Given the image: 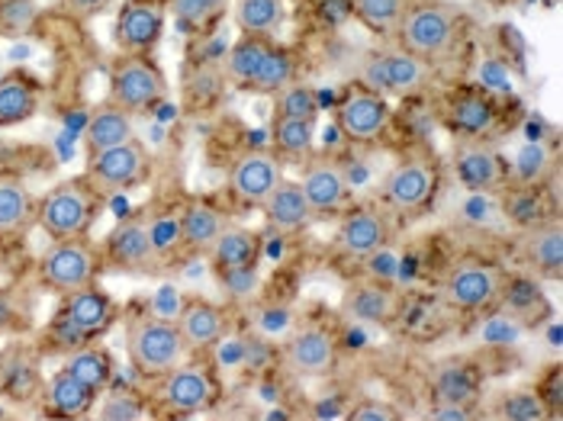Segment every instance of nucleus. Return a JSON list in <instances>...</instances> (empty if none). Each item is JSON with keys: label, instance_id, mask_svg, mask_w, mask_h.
<instances>
[{"label": "nucleus", "instance_id": "nucleus-32", "mask_svg": "<svg viewBox=\"0 0 563 421\" xmlns=\"http://www.w3.org/2000/svg\"><path fill=\"white\" fill-rule=\"evenodd\" d=\"M65 370L68 374H75V377L87 383L97 396L103 392V389H110V383H113V357L107 354V351H100V347H78V351H71L68 354V361H65Z\"/></svg>", "mask_w": 563, "mask_h": 421}, {"label": "nucleus", "instance_id": "nucleus-52", "mask_svg": "<svg viewBox=\"0 0 563 421\" xmlns=\"http://www.w3.org/2000/svg\"><path fill=\"white\" fill-rule=\"evenodd\" d=\"M312 416H316V419H342V416H345V402H342V399H332V402H319Z\"/></svg>", "mask_w": 563, "mask_h": 421}, {"label": "nucleus", "instance_id": "nucleus-6", "mask_svg": "<svg viewBox=\"0 0 563 421\" xmlns=\"http://www.w3.org/2000/svg\"><path fill=\"white\" fill-rule=\"evenodd\" d=\"M145 170H148V148L139 139L103 148L87 158V180L93 184V190H130L132 184L145 177Z\"/></svg>", "mask_w": 563, "mask_h": 421}, {"label": "nucleus", "instance_id": "nucleus-11", "mask_svg": "<svg viewBox=\"0 0 563 421\" xmlns=\"http://www.w3.org/2000/svg\"><path fill=\"white\" fill-rule=\"evenodd\" d=\"M103 254H107L110 267L126 270V274H142L155 264L158 242L152 239V232L139 219H126V222L110 229V235L103 242Z\"/></svg>", "mask_w": 563, "mask_h": 421}, {"label": "nucleus", "instance_id": "nucleus-38", "mask_svg": "<svg viewBox=\"0 0 563 421\" xmlns=\"http://www.w3.org/2000/svg\"><path fill=\"white\" fill-rule=\"evenodd\" d=\"M271 139H274V148H277V152L300 158V155H306V152L312 148V139H316V120L274 117Z\"/></svg>", "mask_w": 563, "mask_h": 421}, {"label": "nucleus", "instance_id": "nucleus-17", "mask_svg": "<svg viewBox=\"0 0 563 421\" xmlns=\"http://www.w3.org/2000/svg\"><path fill=\"white\" fill-rule=\"evenodd\" d=\"M521 261L541 280H561L563 274V232L558 222H538L521 239Z\"/></svg>", "mask_w": 563, "mask_h": 421}, {"label": "nucleus", "instance_id": "nucleus-40", "mask_svg": "<svg viewBox=\"0 0 563 421\" xmlns=\"http://www.w3.org/2000/svg\"><path fill=\"white\" fill-rule=\"evenodd\" d=\"M496 416L503 421H544L548 409H544V402H541V396L534 389H516V392H506L499 399Z\"/></svg>", "mask_w": 563, "mask_h": 421}, {"label": "nucleus", "instance_id": "nucleus-37", "mask_svg": "<svg viewBox=\"0 0 563 421\" xmlns=\"http://www.w3.org/2000/svg\"><path fill=\"white\" fill-rule=\"evenodd\" d=\"M36 212L33 193L16 180H0V232H16Z\"/></svg>", "mask_w": 563, "mask_h": 421}, {"label": "nucleus", "instance_id": "nucleus-24", "mask_svg": "<svg viewBox=\"0 0 563 421\" xmlns=\"http://www.w3.org/2000/svg\"><path fill=\"white\" fill-rule=\"evenodd\" d=\"M342 312L361 325H384L396 315V296L380 284H354L342 299Z\"/></svg>", "mask_w": 563, "mask_h": 421}, {"label": "nucleus", "instance_id": "nucleus-9", "mask_svg": "<svg viewBox=\"0 0 563 421\" xmlns=\"http://www.w3.org/2000/svg\"><path fill=\"white\" fill-rule=\"evenodd\" d=\"M499 287H503V274L489 264H461L448 274L441 296L451 309L461 312H477L483 306L499 299Z\"/></svg>", "mask_w": 563, "mask_h": 421}, {"label": "nucleus", "instance_id": "nucleus-28", "mask_svg": "<svg viewBox=\"0 0 563 421\" xmlns=\"http://www.w3.org/2000/svg\"><path fill=\"white\" fill-rule=\"evenodd\" d=\"M130 139H135L132 113L120 110V107H113V103H107V107H100V110L90 117V123H87L85 129L87 158H90V155H97V152H103V148L123 145V142H130Z\"/></svg>", "mask_w": 563, "mask_h": 421}, {"label": "nucleus", "instance_id": "nucleus-26", "mask_svg": "<svg viewBox=\"0 0 563 421\" xmlns=\"http://www.w3.org/2000/svg\"><path fill=\"white\" fill-rule=\"evenodd\" d=\"M306 200L312 212H335L342 210L347 203V177L342 168H332V165H316V168L306 170V177L300 180Z\"/></svg>", "mask_w": 563, "mask_h": 421}, {"label": "nucleus", "instance_id": "nucleus-21", "mask_svg": "<svg viewBox=\"0 0 563 421\" xmlns=\"http://www.w3.org/2000/svg\"><path fill=\"white\" fill-rule=\"evenodd\" d=\"M384 197L393 203V210L412 212L419 210L432 197V170L422 162L396 165L384 180Z\"/></svg>", "mask_w": 563, "mask_h": 421}, {"label": "nucleus", "instance_id": "nucleus-14", "mask_svg": "<svg viewBox=\"0 0 563 421\" xmlns=\"http://www.w3.org/2000/svg\"><path fill=\"white\" fill-rule=\"evenodd\" d=\"M284 180V170L277 165L274 155H264V152H252V155H242L235 162V168L229 174V184H232V193L242 200V203H252L261 207L264 197Z\"/></svg>", "mask_w": 563, "mask_h": 421}, {"label": "nucleus", "instance_id": "nucleus-34", "mask_svg": "<svg viewBox=\"0 0 563 421\" xmlns=\"http://www.w3.org/2000/svg\"><path fill=\"white\" fill-rule=\"evenodd\" d=\"M297 81V55L290 48H271V55L261 62V68L255 71V78L249 81V90L255 93H280L284 87H290Z\"/></svg>", "mask_w": 563, "mask_h": 421}, {"label": "nucleus", "instance_id": "nucleus-51", "mask_svg": "<svg viewBox=\"0 0 563 421\" xmlns=\"http://www.w3.org/2000/svg\"><path fill=\"white\" fill-rule=\"evenodd\" d=\"M432 419H438V421H471V419H474V412H471V406H454V402H434Z\"/></svg>", "mask_w": 563, "mask_h": 421}, {"label": "nucleus", "instance_id": "nucleus-33", "mask_svg": "<svg viewBox=\"0 0 563 421\" xmlns=\"http://www.w3.org/2000/svg\"><path fill=\"white\" fill-rule=\"evenodd\" d=\"M271 40L267 36H242L239 43L229 48L225 55V78H232L235 85H249L261 68V62L271 55Z\"/></svg>", "mask_w": 563, "mask_h": 421}, {"label": "nucleus", "instance_id": "nucleus-18", "mask_svg": "<svg viewBox=\"0 0 563 421\" xmlns=\"http://www.w3.org/2000/svg\"><path fill=\"white\" fill-rule=\"evenodd\" d=\"M43 399L45 412L58 416V419H85L97 406V392L75 374H68L65 367L58 374H52V379H45Z\"/></svg>", "mask_w": 563, "mask_h": 421}, {"label": "nucleus", "instance_id": "nucleus-49", "mask_svg": "<svg viewBox=\"0 0 563 421\" xmlns=\"http://www.w3.org/2000/svg\"><path fill=\"white\" fill-rule=\"evenodd\" d=\"M113 0H62V7L71 13V16H81V20H90V16H100L103 10H110Z\"/></svg>", "mask_w": 563, "mask_h": 421}, {"label": "nucleus", "instance_id": "nucleus-5", "mask_svg": "<svg viewBox=\"0 0 563 421\" xmlns=\"http://www.w3.org/2000/svg\"><path fill=\"white\" fill-rule=\"evenodd\" d=\"M396 33H399L402 52H409L416 58H432V55L448 52L454 43L457 10L448 3H419L412 10H406Z\"/></svg>", "mask_w": 563, "mask_h": 421}, {"label": "nucleus", "instance_id": "nucleus-42", "mask_svg": "<svg viewBox=\"0 0 563 421\" xmlns=\"http://www.w3.org/2000/svg\"><path fill=\"white\" fill-rule=\"evenodd\" d=\"M40 3L36 0H0V33L23 36L36 23Z\"/></svg>", "mask_w": 563, "mask_h": 421}, {"label": "nucleus", "instance_id": "nucleus-29", "mask_svg": "<svg viewBox=\"0 0 563 421\" xmlns=\"http://www.w3.org/2000/svg\"><path fill=\"white\" fill-rule=\"evenodd\" d=\"M434 402H454V406H471L479 399V374L477 367L451 361L434 370L432 379Z\"/></svg>", "mask_w": 563, "mask_h": 421}, {"label": "nucleus", "instance_id": "nucleus-15", "mask_svg": "<svg viewBox=\"0 0 563 421\" xmlns=\"http://www.w3.org/2000/svg\"><path fill=\"white\" fill-rule=\"evenodd\" d=\"M387 239H390V225L377 210L361 207V210L347 212L345 219L339 222V248L347 257L364 261V257L380 252L387 245Z\"/></svg>", "mask_w": 563, "mask_h": 421}, {"label": "nucleus", "instance_id": "nucleus-25", "mask_svg": "<svg viewBox=\"0 0 563 421\" xmlns=\"http://www.w3.org/2000/svg\"><path fill=\"white\" fill-rule=\"evenodd\" d=\"M454 174H457V180H461L464 190L486 193V190H493V187H499L506 180V165L489 148H467V152L457 155Z\"/></svg>", "mask_w": 563, "mask_h": 421}, {"label": "nucleus", "instance_id": "nucleus-8", "mask_svg": "<svg viewBox=\"0 0 563 421\" xmlns=\"http://www.w3.org/2000/svg\"><path fill=\"white\" fill-rule=\"evenodd\" d=\"M165 7L155 0H130L120 7L113 36L126 55H145L165 36Z\"/></svg>", "mask_w": 563, "mask_h": 421}, {"label": "nucleus", "instance_id": "nucleus-16", "mask_svg": "<svg viewBox=\"0 0 563 421\" xmlns=\"http://www.w3.org/2000/svg\"><path fill=\"white\" fill-rule=\"evenodd\" d=\"M43 370L33 354L23 347H10L0 354V392L10 402H33L43 396Z\"/></svg>", "mask_w": 563, "mask_h": 421}, {"label": "nucleus", "instance_id": "nucleus-50", "mask_svg": "<svg viewBox=\"0 0 563 421\" xmlns=\"http://www.w3.org/2000/svg\"><path fill=\"white\" fill-rule=\"evenodd\" d=\"M319 13H322V20L329 26H335V23H342L345 16L354 13V0H322L319 3Z\"/></svg>", "mask_w": 563, "mask_h": 421}, {"label": "nucleus", "instance_id": "nucleus-43", "mask_svg": "<svg viewBox=\"0 0 563 421\" xmlns=\"http://www.w3.org/2000/svg\"><path fill=\"white\" fill-rule=\"evenodd\" d=\"M93 409H97V416L103 421H139L145 416L142 399L132 396V392H110V396H103V402L93 406Z\"/></svg>", "mask_w": 563, "mask_h": 421}, {"label": "nucleus", "instance_id": "nucleus-19", "mask_svg": "<svg viewBox=\"0 0 563 421\" xmlns=\"http://www.w3.org/2000/svg\"><path fill=\"white\" fill-rule=\"evenodd\" d=\"M177 329L184 335L187 351H210L225 337L229 322H225V312L219 306L207 302V299H190L180 312Z\"/></svg>", "mask_w": 563, "mask_h": 421}, {"label": "nucleus", "instance_id": "nucleus-31", "mask_svg": "<svg viewBox=\"0 0 563 421\" xmlns=\"http://www.w3.org/2000/svg\"><path fill=\"white\" fill-rule=\"evenodd\" d=\"M448 120L461 135H483V132L496 126V103L489 97H483V93H471V90L457 93L451 100Z\"/></svg>", "mask_w": 563, "mask_h": 421}, {"label": "nucleus", "instance_id": "nucleus-35", "mask_svg": "<svg viewBox=\"0 0 563 421\" xmlns=\"http://www.w3.org/2000/svg\"><path fill=\"white\" fill-rule=\"evenodd\" d=\"M284 20V0H235V23L242 36H267Z\"/></svg>", "mask_w": 563, "mask_h": 421}, {"label": "nucleus", "instance_id": "nucleus-30", "mask_svg": "<svg viewBox=\"0 0 563 421\" xmlns=\"http://www.w3.org/2000/svg\"><path fill=\"white\" fill-rule=\"evenodd\" d=\"M225 225L229 222H225V215L217 207H210V203H190L184 210V215H180V222H177V235H180V242L190 252H210L213 242L219 239V232Z\"/></svg>", "mask_w": 563, "mask_h": 421}, {"label": "nucleus", "instance_id": "nucleus-44", "mask_svg": "<svg viewBox=\"0 0 563 421\" xmlns=\"http://www.w3.org/2000/svg\"><path fill=\"white\" fill-rule=\"evenodd\" d=\"M222 7H225V0H172L174 16L187 26H200V23L217 20Z\"/></svg>", "mask_w": 563, "mask_h": 421}, {"label": "nucleus", "instance_id": "nucleus-23", "mask_svg": "<svg viewBox=\"0 0 563 421\" xmlns=\"http://www.w3.org/2000/svg\"><path fill=\"white\" fill-rule=\"evenodd\" d=\"M36 110H40V85L30 75L23 71L0 75V126L30 123Z\"/></svg>", "mask_w": 563, "mask_h": 421}, {"label": "nucleus", "instance_id": "nucleus-36", "mask_svg": "<svg viewBox=\"0 0 563 421\" xmlns=\"http://www.w3.org/2000/svg\"><path fill=\"white\" fill-rule=\"evenodd\" d=\"M354 16L374 36H396L406 16V0H354Z\"/></svg>", "mask_w": 563, "mask_h": 421}, {"label": "nucleus", "instance_id": "nucleus-2", "mask_svg": "<svg viewBox=\"0 0 563 421\" xmlns=\"http://www.w3.org/2000/svg\"><path fill=\"white\" fill-rule=\"evenodd\" d=\"M126 351H130L132 367L145 377H165L187 357V344L177 329V322H165L155 315L135 319L126 332Z\"/></svg>", "mask_w": 563, "mask_h": 421}, {"label": "nucleus", "instance_id": "nucleus-27", "mask_svg": "<svg viewBox=\"0 0 563 421\" xmlns=\"http://www.w3.org/2000/svg\"><path fill=\"white\" fill-rule=\"evenodd\" d=\"M213 264H217L219 274L225 270H242V267H255L261 257V242L252 229H242V225H225L219 232V239L213 242Z\"/></svg>", "mask_w": 563, "mask_h": 421}, {"label": "nucleus", "instance_id": "nucleus-53", "mask_svg": "<svg viewBox=\"0 0 563 421\" xmlns=\"http://www.w3.org/2000/svg\"><path fill=\"white\" fill-rule=\"evenodd\" d=\"M10 319H13V309H10V302L0 296V329H7V325H10Z\"/></svg>", "mask_w": 563, "mask_h": 421}, {"label": "nucleus", "instance_id": "nucleus-20", "mask_svg": "<svg viewBox=\"0 0 563 421\" xmlns=\"http://www.w3.org/2000/svg\"><path fill=\"white\" fill-rule=\"evenodd\" d=\"M62 315H65L68 322H75L78 329L97 335V332H103V329L113 325V319H117V302H113V296L107 293V290H97L93 284H87L81 290L65 296Z\"/></svg>", "mask_w": 563, "mask_h": 421}, {"label": "nucleus", "instance_id": "nucleus-3", "mask_svg": "<svg viewBox=\"0 0 563 421\" xmlns=\"http://www.w3.org/2000/svg\"><path fill=\"white\" fill-rule=\"evenodd\" d=\"M100 267L97 248L87 242V235L52 242V248L40 257V284L52 293H75L87 284H93Z\"/></svg>", "mask_w": 563, "mask_h": 421}, {"label": "nucleus", "instance_id": "nucleus-22", "mask_svg": "<svg viewBox=\"0 0 563 421\" xmlns=\"http://www.w3.org/2000/svg\"><path fill=\"white\" fill-rule=\"evenodd\" d=\"M261 210H264V219H267L274 229H280V232H297V229H303L306 222L312 219V207H309V200H306L303 187L294 184V180H280V184L264 197Z\"/></svg>", "mask_w": 563, "mask_h": 421}, {"label": "nucleus", "instance_id": "nucleus-47", "mask_svg": "<svg viewBox=\"0 0 563 421\" xmlns=\"http://www.w3.org/2000/svg\"><path fill=\"white\" fill-rule=\"evenodd\" d=\"M48 337L58 344V347H65L68 354L71 351H78V347H85V344H90V332H85V329H78L75 322H68L65 315H58V322L55 325H48Z\"/></svg>", "mask_w": 563, "mask_h": 421}, {"label": "nucleus", "instance_id": "nucleus-46", "mask_svg": "<svg viewBox=\"0 0 563 421\" xmlns=\"http://www.w3.org/2000/svg\"><path fill=\"white\" fill-rule=\"evenodd\" d=\"M506 210L521 225H538V219H541V197L534 190H512L506 197Z\"/></svg>", "mask_w": 563, "mask_h": 421}, {"label": "nucleus", "instance_id": "nucleus-45", "mask_svg": "<svg viewBox=\"0 0 563 421\" xmlns=\"http://www.w3.org/2000/svg\"><path fill=\"white\" fill-rule=\"evenodd\" d=\"M538 396H541V402H544V409H548V416H554V419H561L563 416V367L561 364H554L544 377L538 379V389H534Z\"/></svg>", "mask_w": 563, "mask_h": 421}, {"label": "nucleus", "instance_id": "nucleus-13", "mask_svg": "<svg viewBox=\"0 0 563 421\" xmlns=\"http://www.w3.org/2000/svg\"><path fill=\"white\" fill-rule=\"evenodd\" d=\"M390 123V103L384 93L361 90L339 107V129L351 142H374Z\"/></svg>", "mask_w": 563, "mask_h": 421}, {"label": "nucleus", "instance_id": "nucleus-10", "mask_svg": "<svg viewBox=\"0 0 563 421\" xmlns=\"http://www.w3.org/2000/svg\"><path fill=\"white\" fill-rule=\"evenodd\" d=\"M429 68L426 58H416L409 52H374L364 62V81L374 93L396 97V93H409L426 81Z\"/></svg>", "mask_w": 563, "mask_h": 421}, {"label": "nucleus", "instance_id": "nucleus-4", "mask_svg": "<svg viewBox=\"0 0 563 421\" xmlns=\"http://www.w3.org/2000/svg\"><path fill=\"white\" fill-rule=\"evenodd\" d=\"M168 97V81L155 62L145 55H123L113 65L110 75V103L126 110V113H142Z\"/></svg>", "mask_w": 563, "mask_h": 421}, {"label": "nucleus", "instance_id": "nucleus-54", "mask_svg": "<svg viewBox=\"0 0 563 421\" xmlns=\"http://www.w3.org/2000/svg\"><path fill=\"white\" fill-rule=\"evenodd\" d=\"M486 3H506V0H486Z\"/></svg>", "mask_w": 563, "mask_h": 421}, {"label": "nucleus", "instance_id": "nucleus-12", "mask_svg": "<svg viewBox=\"0 0 563 421\" xmlns=\"http://www.w3.org/2000/svg\"><path fill=\"white\" fill-rule=\"evenodd\" d=\"M284 364L297 377H329L335 370V364H339L335 341H332L329 332H322V329H303V332L287 337V344H284Z\"/></svg>", "mask_w": 563, "mask_h": 421}, {"label": "nucleus", "instance_id": "nucleus-7", "mask_svg": "<svg viewBox=\"0 0 563 421\" xmlns=\"http://www.w3.org/2000/svg\"><path fill=\"white\" fill-rule=\"evenodd\" d=\"M217 392L219 386L213 374L197 364H177L162 377V386H158L162 406L177 416H194V412L210 409L217 402Z\"/></svg>", "mask_w": 563, "mask_h": 421}, {"label": "nucleus", "instance_id": "nucleus-1", "mask_svg": "<svg viewBox=\"0 0 563 421\" xmlns=\"http://www.w3.org/2000/svg\"><path fill=\"white\" fill-rule=\"evenodd\" d=\"M93 215H97V193L87 177L85 180L71 177L52 187L43 197V203L36 207V219L52 242L87 235V229L93 225Z\"/></svg>", "mask_w": 563, "mask_h": 421}, {"label": "nucleus", "instance_id": "nucleus-39", "mask_svg": "<svg viewBox=\"0 0 563 421\" xmlns=\"http://www.w3.org/2000/svg\"><path fill=\"white\" fill-rule=\"evenodd\" d=\"M496 302H503L509 315H525V312H534V309L544 312V293H541V287H538L534 280H528V277L503 280L499 299H496Z\"/></svg>", "mask_w": 563, "mask_h": 421}, {"label": "nucleus", "instance_id": "nucleus-41", "mask_svg": "<svg viewBox=\"0 0 563 421\" xmlns=\"http://www.w3.org/2000/svg\"><path fill=\"white\" fill-rule=\"evenodd\" d=\"M277 117H294V120H316L319 117V97L306 85H290L277 93Z\"/></svg>", "mask_w": 563, "mask_h": 421}, {"label": "nucleus", "instance_id": "nucleus-48", "mask_svg": "<svg viewBox=\"0 0 563 421\" xmlns=\"http://www.w3.org/2000/svg\"><path fill=\"white\" fill-rule=\"evenodd\" d=\"M347 419L354 421H396L399 419V412L393 409L390 402H357L354 409H351V416Z\"/></svg>", "mask_w": 563, "mask_h": 421}]
</instances>
